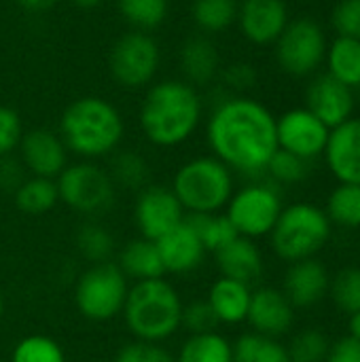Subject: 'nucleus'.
<instances>
[{
  "instance_id": "f257e3e1",
  "label": "nucleus",
  "mask_w": 360,
  "mask_h": 362,
  "mask_svg": "<svg viewBox=\"0 0 360 362\" xmlns=\"http://www.w3.org/2000/svg\"><path fill=\"white\" fill-rule=\"evenodd\" d=\"M206 142L233 174L259 178L278 151L276 115L250 95L223 91L208 112Z\"/></svg>"
},
{
  "instance_id": "f03ea898",
  "label": "nucleus",
  "mask_w": 360,
  "mask_h": 362,
  "mask_svg": "<svg viewBox=\"0 0 360 362\" xmlns=\"http://www.w3.org/2000/svg\"><path fill=\"white\" fill-rule=\"evenodd\" d=\"M206 112L197 87L178 78H159L144 89L138 106V127L155 148H176L199 129Z\"/></svg>"
},
{
  "instance_id": "7ed1b4c3",
  "label": "nucleus",
  "mask_w": 360,
  "mask_h": 362,
  "mask_svg": "<svg viewBox=\"0 0 360 362\" xmlns=\"http://www.w3.org/2000/svg\"><path fill=\"white\" fill-rule=\"evenodd\" d=\"M59 138L68 153L83 161L110 157L125 138V119L117 104L102 95L74 98L59 117Z\"/></svg>"
},
{
  "instance_id": "20e7f679",
  "label": "nucleus",
  "mask_w": 360,
  "mask_h": 362,
  "mask_svg": "<svg viewBox=\"0 0 360 362\" xmlns=\"http://www.w3.org/2000/svg\"><path fill=\"white\" fill-rule=\"evenodd\" d=\"M182 308L174 284L166 278H153L129 286L121 314L134 339L163 344L180 331Z\"/></svg>"
},
{
  "instance_id": "39448f33",
  "label": "nucleus",
  "mask_w": 360,
  "mask_h": 362,
  "mask_svg": "<svg viewBox=\"0 0 360 362\" xmlns=\"http://www.w3.org/2000/svg\"><path fill=\"white\" fill-rule=\"evenodd\" d=\"M170 189L185 214H214L227 208L236 191V178L214 155H197L178 165Z\"/></svg>"
},
{
  "instance_id": "423d86ee",
  "label": "nucleus",
  "mask_w": 360,
  "mask_h": 362,
  "mask_svg": "<svg viewBox=\"0 0 360 362\" xmlns=\"http://www.w3.org/2000/svg\"><path fill=\"white\" fill-rule=\"evenodd\" d=\"M333 225L325 208L312 202H295L284 206L269 238L274 255L284 263L314 259L331 240Z\"/></svg>"
},
{
  "instance_id": "0eeeda50",
  "label": "nucleus",
  "mask_w": 360,
  "mask_h": 362,
  "mask_svg": "<svg viewBox=\"0 0 360 362\" xmlns=\"http://www.w3.org/2000/svg\"><path fill=\"white\" fill-rule=\"evenodd\" d=\"M161 62V45L153 34L127 30L110 45L108 74L112 83L125 91H144L157 81Z\"/></svg>"
},
{
  "instance_id": "6e6552de",
  "label": "nucleus",
  "mask_w": 360,
  "mask_h": 362,
  "mask_svg": "<svg viewBox=\"0 0 360 362\" xmlns=\"http://www.w3.org/2000/svg\"><path fill=\"white\" fill-rule=\"evenodd\" d=\"M129 282L117 263H95L81 272L74 284V305L91 322H108L123 312Z\"/></svg>"
},
{
  "instance_id": "1a4fd4ad",
  "label": "nucleus",
  "mask_w": 360,
  "mask_h": 362,
  "mask_svg": "<svg viewBox=\"0 0 360 362\" xmlns=\"http://www.w3.org/2000/svg\"><path fill=\"white\" fill-rule=\"evenodd\" d=\"M59 202L83 216L106 214L115 206L117 187L106 168L95 161L68 163L55 178Z\"/></svg>"
},
{
  "instance_id": "9d476101",
  "label": "nucleus",
  "mask_w": 360,
  "mask_h": 362,
  "mask_svg": "<svg viewBox=\"0 0 360 362\" xmlns=\"http://www.w3.org/2000/svg\"><path fill=\"white\" fill-rule=\"evenodd\" d=\"M325 28L312 17L291 19L280 38L274 42V57L278 68L295 78L314 76L325 64L327 55Z\"/></svg>"
},
{
  "instance_id": "9b49d317",
  "label": "nucleus",
  "mask_w": 360,
  "mask_h": 362,
  "mask_svg": "<svg viewBox=\"0 0 360 362\" xmlns=\"http://www.w3.org/2000/svg\"><path fill=\"white\" fill-rule=\"evenodd\" d=\"M284 204L274 182L255 180L233 191L227 208L223 210L238 235L248 240L267 238L282 212Z\"/></svg>"
},
{
  "instance_id": "f8f14e48",
  "label": "nucleus",
  "mask_w": 360,
  "mask_h": 362,
  "mask_svg": "<svg viewBox=\"0 0 360 362\" xmlns=\"http://www.w3.org/2000/svg\"><path fill=\"white\" fill-rule=\"evenodd\" d=\"M331 129L306 106L291 108L276 117V138L278 148L293 153L306 161L323 157Z\"/></svg>"
},
{
  "instance_id": "ddd939ff",
  "label": "nucleus",
  "mask_w": 360,
  "mask_h": 362,
  "mask_svg": "<svg viewBox=\"0 0 360 362\" xmlns=\"http://www.w3.org/2000/svg\"><path fill=\"white\" fill-rule=\"evenodd\" d=\"M185 216L187 214L170 187L149 185L138 191L134 204V223L140 231V238L157 242L174 227H178Z\"/></svg>"
},
{
  "instance_id": "4468645a",
  "label": "nucleus",
  "mask_w": 360,
  "mask_h": 362,
  "mask_svg": "<svg viewBox=\"0 0 360 362\" xmlns=\"http://www.w3.org/2000/svg\"><path fill=\"white\" fill-rule=\"evenodd\" d=\"M291 21L286 0H240L236 25L255 47H274Z\"/></svg>"
},
{
  "instance_id": "2eb2a0df",
  "label": "nucleus",
  "mask_w": 360,
  "mask_h": 362,
  "mask_svg": "<svg viewBox=\"0 0 360 362\" xmlns=\"http://www.w3.org/2000/svg\"><path fill=\"white\" fill-rule=\"evenodd\" d=\"M19 163L30 176L55 180L68 165V148L57 132L49 127H34L23 132L17 146Z\"/></svg>"
},
{
  "instance_id": "dca6fc26",
  "label": "nucleus",
  "mask_w": 360,
  "mask_h": 362,
  "mask_svg": "<svg viewBox=\"0 0 360 362\" xmlns=\"http://www.w3.org/2000/svg\"><path fill=\"white\" fill-rule=\"evenodd\" d=\"M354 89L346 87L327 72L314 74L306 87V108L329 129L348 121L354 112Z\"/></svg>"
},
{
  "instance_id": "f3484780",
  "label": "nucleus",
  "mask_w": 360,
  "mask_h": 362,
  "mask_svg": "<svg viewBox=\"0 0 360 362\" xmlns=\"http://www.w3.org/2000/svg\"><path fill=\"white\" fill-rule=\"evenodd\" d=\"M295 314L297 310L286 299L282 288L261 286L252 291L246 322L255 333L280 339L295 327Z\"/></svg>"
},
{
  "instance_id": "a211bd4d",
  "label": "nucleus",
  "mask_w": 360,
  "mask_h": 362,
  "mask_svg": "<svg viewBox=\"0 0 360 362\" xmlns=\"http://www.w3.org/2000/svg\"><path fill=\"white\" fill-rule=\"evenodd\" d=\"M221 68H223L221 51L210 36L195 32L180 42L178 70H180V78L187 81L189 85L197 87L199 91L204 87H212L219 81Z\"/></svg>"
},
{
  "instance_id": "6ab92c4d",
  "label": "nucleus",
  "mask_w": 360,
  "mask_h": 362,
  "mask_svg": "<svg viewBox=\"0 0 360 362\" xmlns=\"http://www.w3.org/2000/svg\"><path fill=\"white\" fill-rule=\"evenodd\" d=\"M329 286L331 274L327 265L314 257L289 265L282 282V293L295 310H310L329 297Z\"/></svg>"
},
{
  "instance_id": "aec40b11",
  "label": "nucleus",
  "mask_w": 360,
  "mask_h": 362,
  "mask_svg": "<svg viewBox=\"0 0 360 362\" xmlns=\"http://www.w3.org/2000/svg\"><path fill=\"white\" fill-rule=\"evenodd\" d=\"M323 157L337 182L360 185V117L331 129Z\"/></svg>"
},
{
  "instance_id": "412c9836",
  "label": "nucleus",
  "mask_w": 360,
  "mask_h": 362,
  "mask_svg": "<svg viewBox=\"0 0 360 362\" xmlns=\"http://www.w3.org/2000/svg\"><path fill=\"white\" fill-rule=\"evenodd\" d=\"M155 244H157L166 276H189L204 265L206 255H208L202 240L197 238V233L187 221H182L170 233L159 238Z\"/></svg>"
},
{
  "instance_id": "4be33fe9",
  "label": "nucleus",
  "mask_w": 360,
  "mask_h": 362,
  "mask_svg": "<svg viewBox=\"0 0 360 362\" xmlns=\"http://www.w3.org/2000/svg\"><path fill=\"white\" fill-rule=\"evenodd\" d=\"M214 261L223 278H231L248 286L259 282L265 272V259L261 248L255 240L242 235H238L223 250H219L214 255Z\"/></svg>"
},
{
  "instance_id": "5701e85b",
  "label": "nucleus",
  "mask_w": 360,
  "mask_h": 362,
  "mask_svg": "<svg viewBox=\"0 0 360 362\" xmlns=\"http://www.w3.org/2000/svg\"><path fill=\"white\" fill-rule=\"evenodd\" d=\"M250 297L252 286L221 276L212 282L206 301L212 308L219 325H242L248 316Z\"/></svg>"
},
{
  "instance_id": "b1692460",
  "label": "nucleus",
  "mask_w": 360,
  "mask_h": 362,
  "mask_svg": "<svg viewBox=\"0 0 360 362\" xmlns=\"http://www.w3.org/2000/svg\"><path fill=\"white\" fill-rule=\"evenodd\" d=\"M119 269L125 274L127 280L134 282H142V280H153V278H163V263L157 250V244L153 240L146 238H136L129 240L121 252H119V261H117Z\"/></svg>"
},
{
  "instance_id": "393cba45",
  "label": "nucleus",
  "mask_w": 360,
  "mask_h": 362,
  "mask_svg": "<svg viewBox=\"0 0 360 362\" xmlns=\"http://www.w3.org/2000/svg\"><path fill=\"white\" fill-rule=\"evenodd\" d=\"M240 0H191L189 17L193 28L204 36H219L236 25Z\"/></svg>"
},
{
  "instance_id": "a878e982",
  "label": "nucleus",
  "mask_w": 360,
  "mask_h": 362,
  "mask_svg": "<svg viewBox=\"0 0 360 362\" xmlns=\"http://www.w3.org/2000/svg\"><path fill=\"white\" fill-rule=\"evenodd\" d=\"M327 74L350 89H360V40L350 36H335L327 45Z\"/></svg>"
},
{
  "instance_id": "bb28decb",
  "label": "nucleus",
  "mask_w": 360,
  "mask_h": 362,
  "mask_svg": "<svg viewBox=\"0 0 360 362\" xmlns=\"http://www.w3.org/2000/svg\"><path fill=\"white\" fill-rule=\"evenodd\" d=\"M15 206L30 216H42L51 212L57 202V185L51 178H40V176H28L21 180V185L13 191Z\"/></svg>"
},
{
  "instance_id": "cd10ccee",
  "label": "nucleus",
  "mask_w": 360,
  "mask_h": 362,
  "mask_svg": "<svg viewBox=\"0 0 360 362\" xmlns=\"http://www.w3.org/2000/svg\"><path fill=\"white\" fill-rule=\"evenodd\" d=\"M119 17L129 30L153 34L170 17V0H115Z\"/></svg>"
},
{
  "instance_id": "c85d7f7f",
  "label": "nucleus",
  "mask_w": 360,
  "mask_h": 362,
  "mask_svg": "<svg viewBox=\"0 0 360 362\" xmlns=\"http://www.w3.org/2000/svg\"><path fill=\"white\" fill-rule=\"evenodd\" d=\"M115 187H123L127 191H142L149 187L151 165L142 153L132 148H119L110 155V165L106 168Z\"/></svg>"
},
{
  "instance_id": "c756f323",
  "label": "nucleus",
  "mask_w": 360,
  "mask_h": 362,
  "mask_svg": "<svg viewBox=\"0 0 360 362\" xmlns=\"http://www.w3.org/2000/svg\"><path fill=\"white\" fill-rule=\"evenodd\" d=\"M176 362H233V344L219 331L189 335L176 354Z\"/></svg>"
},
{
  "instance_id": "7c9ffc66",
  "label": "nucleus",
  "mask_w": 360,
  "mask_h": 362,
  "mask_svg": "<svg viewBox=\"0 0 360 362\" xmlns=\"http://www.w3.org/2000/svg\"><path fill=\"white\" fill-rule=\"evenodd\" d=\"M325 214L329 216L331 225L339 229H360V185L337 182V187L331 189L327 197Z\"/></svg>"
},
{
  "instance_id": "2f4dec72",
  "label": "nucleus",
  "mask_w": 360,
  "mask_h": 362,
  "mask_svg": "<svg viewBox=\"0 0 360 362\" xmlns=\"http://www.w3.org/2000/svg\"><path fill=\"white\" fill-rule=\"evenodd\" d=\"M233 362H291L286 344L255 331L242 333L233 341Z\"/></svg>"
},
{
  "instance_id": "473e14b6",
  "label": "nucleus",
  "mask_w": 360,
  "mask_h": 362,
  "mask_svg": "<svg viewBox=\"0 0 360 362\" xmlns=\"http://www.w3.org/2000/svg\"><path fill=\"white\" fill-rule=\"evenodd\" d=\"M185 221L193 227L197 238L202 240L206 252L216 255L223 250L227 244H231L238 238L236 227L227 218L225 212H214V214H187Z\"/></svg>"
},
{
  "instance_id": "72a5a7b5",
  "label": "nucleus",
  "mask_w": 360,
  "mask_h": 362,
  "mask_svg": "<svg viewBox=\"0 0 360 362\" xmlns=\"http://www.w3.org/2000/svg\"><path fill=\"white\" fill-rule=\"evenodd\" d=\"M76 250L79 255L89 263H106L110 261L112 252H115V238L112 233L102 227L100 223H85L79 231H76Z\"/></svg>"
},
{
  "instance_id": "f704fd0d",
  "label": "nucleus",
  "mask_w": 360,
  "mask_h": 362,
  "mask_svg": "<svg viewBox=\"0 0 360 362\" xmlns=\"http://www.w3.org/2000/svg\"><path fill=\"white\" fill-rule=\"evenodd\" d=\"M331 348V339L323 329L306 327L297 331L286 344L291 362H325Z\"/></svg>"
},
{
  "instance_id": "c9c22d12",
  "label": "nucleus",
  "mask_w": 360,
  "mask_h": 362,
  "mask_svg": "<svg viewBox=\"0 0 360 362\" xmlns=\"http://www.w3.org/2000/svg\"><path fill=\"white\" fill-rule=\"evenodd\" d=\"M329 297L346 316L360 312V265H348L331 276Z\"/></svg>"
},
{
  "instance_id": "e433bc0d",
  "label": "nucleus",
  "mask_w": 360,
  "mask_h": 362,
  "mask_svg": "<svg viewBox=\"0 0 360 362\" xmlns=\"http://www.w3.org/2000/svg\"><path fill=\"white\" fill-rule=\"evenodd\" d=\"M8 362H66V354L53 337L28 335L15 344Z\"/></svg>"
},
{
  "instance_id": "4c0bfd02",
  "label": "nucleus",
  "mask_w": 360,
  "mask_h": 362,
  "mask_svg": "<svg viewBox=\"0 0 360 362\" xmlns=\"http://www.w3.org/2000/svg\"><path fill=\"white\" fill-rule=\"evenodd\" d=\"M310 163L293 153L286 151H276L274 157L269 159L265 174L269 176V182H274L276 187H291V185H299L303 180H308L310 176Z\"/></svg>"
},
{
  "instance_id": "58836bf2",
  "label": "nucleus",
  "mask_w": 360,
  "mask_h": 362,
  "mask_svg": "<svg viewBox=\"0 0 360 362\" xmlns=\"http://www.w3.org/2000/svg\"><path fill=\"white\" fill-rule=\"evenodd\" d=\"M259 81V72L255 68V64L238 59L231 64H223L219 81L221 89L225 93H236V95H246V91H250Z\"/></svg>"
},
{
  "instance_id": "ea45409f",
  "label": "nucleus",
  "mask_w": 360,
  "mask_h": 362,
  "mask_svg": "<svg viewBox=\"0 0 360 362\" xmlns=\"http://www.w3.org/2000/svg\"><path fill=\"white\" fill-rule=\"evenodd\" d=\"M216 327H219V320L206 299L191 301L182 308L180 329L189 331V335L210 333V331H216Z\"/></svg>"
},
{
  "instance_id": "a19ab883",
  "label": "nucleus",
  "mask_w": 360,
  "mask_h": 362,
  "mask_svg": "<svg viewBox=\"0 0 360 362\" xmlns=\"http://www.w3.org/2000/svg\"><path fill=\"white\" fill-rule=\"evenodd\" d=\"M115 362H176V356L161 344L134 339L117 352Z\"/></svg>"
},
{
  "instance_id": "79ce46f5",
  "label": "nucleus",
  "mask_w": 360,
  "mask_h": 362,
  "mask_svg": "<svg viewBox=\"0 0 360 362\" xmlns=\"http://www.w3.org/2000/svg\"><path fill=\"white\" fill-rule=\"evenodd\" d=\"M23 121L19 112L11 106L0 104V157H11L21 138H23Z\"/></svg>"
},
{
  "instance_id": "37998d69",
  "label": "nucleus",
  "mask_w": 360,
  "mask_h": 362,
  "mask_svg": "<svg viewBox=\"0 0 360 362\" xmlns=\"http://www.w3.org/2000/svg\"><path fill=\"white\" fill-rule=\"evenodd\" d=\"M331 25L337 36L360 40V0H337L331 11Z\"/></svg>"
},
{
  "instance_id": "c03bdc74",
  "label": "nucleus",
  "mask_w": 360,
  "mask_h": 362,
  "mask_svg": "<svg viewBox=\"0 0 360 362\" xmlns=\"http://www.w3.org/2000/svg\"><path fill=\"white\" fill-rule=\"evenodd\" d=\"M325 362H360V341L344 335L337 341H331Z\"/></svg>"
},
{
  "instance_id": "a18cd8bd",
  "label": "nucleus",
  "mask_w": 360,
  "mask_h": 362,
  "mask_svg": "<svg viewBox=\"0 0 360 362\" xmlns=\"http://www.w3.org/2000/svg\"><path fill=\"white\" fill-rule=\"evenodd\" d=\"M23 165L13 157H0V187L6 191H15L23 180Z\"/></svg>"
},
{
  "instance_id": "49530a36",
  "label": "nucleus",
  "mask_w": 360,
  "mask_h": 362,
  "mask_svg": "<svg viewBox=\"0 0 360 362\" xmlns=\"http://www.w3.org/2000/svg\"><path fill=\"white\" fill-rule=\"evenodd\" d=\"M62 0H15V4L25 11V13H32V15H42V13H49L53 11Z\"/></svg>"
},
{
  "instance_id": "de8ad7c7",
  "label": "nucleus",
  "mask_w": 360,
  "mask_h": 362,
  "mask_svg": "<svg viewBox=\"0 0 360 362\" xmlns=\"http://www.w3.org/2000/svg\"><path fill=\"white\" fill-rule=\"evenodd\" d=\"M346 329H348V335H350V337H354V339H359L360 341V312H354V314L348 316Z\"/></svg>"
},
{
  "instance_id": "09e8293b",
  "label": "nucleus",
  "mask_w": 360,
  "mask_h": 362,
  "mask_svg": "<svg viewBox=\"0 0 360 362\" xmlns=\"http://www.w3.org/2000/svg\"><path fill=\"white\" fill-rule=\"evenodd\" d=\"M102 2H104V0H70V4L76 6V8H81V11H93V8H98Z\"/></svg>"
},
{
  "instance_id": "8fccbe9b",
  "label": "nucleus",
  "mask_w": 360,
  "mask_h": 362,
  "mask_svg": "<svg viewBox=\"0 0 360 362\" xmlns=\"http://www.w3.org/2000/svg\"><path fill=\"white\" fill-rule=\"evenodd\" d=\"M2 316H4V297L0 293V320H2Z\"/></svg>"
},
{
  "instance_id": "3c124183",
  "label": "nucleus",
  "mask_w": 360,
  "mask_h": 362,
  "mask_svg": "<svg viewBox=\"0 0 360 362\" xmlns=\"http://www.w3.org/2000/svg\"><path fill=\"white\" fill-rule=\"evenodd\" d=\"M0 362H2V361H0Z\"/></svg>"
}]
</instances>
